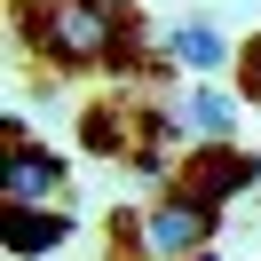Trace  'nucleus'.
I'll return each mask as SVG.
<instances>
[{
  "instance_id": "0eeeda50",
  "label": "nucleus",
  "mask_w": 261,
  "mask_h": 261,
  "mask_svg": "<svg viewBox=\"0 0 261 261\" xmlns=\"http://www.w3.org/2000/svg\"><path fill=\"white\" fill-rule=\"evenodd\" d=\"M182 119L222 135V127H238V103H229V95H190V103H182Z\"/></svg>"
},
{
  "instance_id": "7ed1b4c3",
  "label": "nucleus",
  "mask_w": 261,
  "mask_h": 261,
  "mask_svg": "<svg viewBox=\"0 0 261 261\" xmlns=\"http://www.w3.org/2000/svg\"><path fill=\"white\" fill-rule=\"evenodd\" d=\"M48 198H64V159L40 150L8 119V135H0V206H48Z\"/></svg>"
},
{
  "instance_id": "39448f33",
  "label": "nucleus",
  "mask_w": 261,
  "mask_h": 261,
  "mask_svg": "<svg viewBox=\"0 0 261 261\" xmlns=\"http://www.w3.org/2000/svg\"><path fill=\"white\" fill-rule=\"evenodd\" d=\"M71 238V214L64 206H0V245L8 253H48V245Z\"/></svg>"
},
{
  "instance_id": "f03ea898",
  "label": "nucleus",
  "mask_w": 261,
  "mask_h": 261,
  "mask_svg": "<svg viewBox=\"0 0 261 261\" xmlns=\"http://www.w3.org/2000/svg\"><path fill=\"white\" fill-rule=\"evenodd\" d=\"M253 150H238V143H198L190 159H174V198H190V206H206V214H222L238 190H253Z\"/></svg>"
},
{
  "instance_id": "f257e3e1",
  "label": "nucleus",
  "mask_w": 261,
  "mask_h": 261,
  "mask_svg": "<svg viewBox=\"0 0 261 261\" xmlns=\"http://www.w3.org/2000/svg\"><path fill=\"white\" fill-rule=\"evenodd\" d=\"M16 32L64 71H103V64H127L135 16L127 0H16Z\"/></svg>"
},
{
  "instance_id": "423d86ee",
  "label": "nucleus",
  "mask_w": 261,
  "mask_h": 261,
  "mask_svg": "<svg viewBox=\"0 0 261 261\" xmlns=\"http://www.w3.org/2000/svg\"><path fill=\"white\" fill-rule=\"evenodd\" d=\"M166 56H182L190 71H214L222 64V40H214L206 24H174V32H166Z\"/></svg>"
},
{
  "instance_id": "20e7f679",
  "label": "nucleus",
  "mask_w": 261,
  "mask_h": 261,
  "mask_svg": "<svg viewBox=\"0 0 261 261\" xmlns=\"http://www.w3.org/2000/svg\"><path fill=\"white\" fill-rule=\"evenodd\" d=\"M206 238H214V214L190 206V198H174V190L143 214V245H150L159 261H190V253H206Z\"/></svg>"
},
{
  "instance_id": "6e6552de",
  "label": "nucleus",
  "mask_w": 261,
  "mask_h": 261,
  "mask_svg": "<svg viewBox=\"0 0 261 261\" xmlns=\"http://www.w3.org/2000/svg\"><path fill=\"white\" fill-rule=\"evenodd\" d=\"M190 261H214V253H190Z\"/></svg>"
}]
</instances>
